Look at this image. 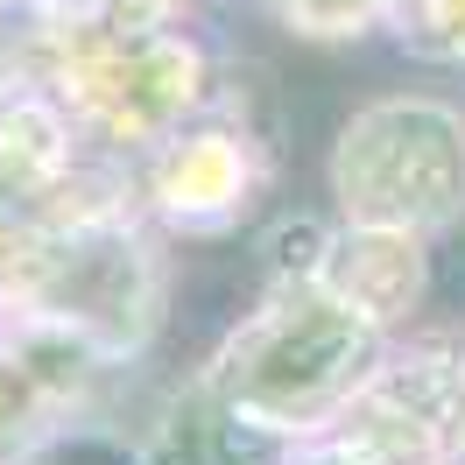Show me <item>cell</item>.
<instances>
[{
	"instance_id": "30bf717a",
	"label": "cell",
	"mask_w": 465,
	"mask_h": 465,
	"mask_svg": "<svg viewBox=\"0 0 465 465\" xmlns=\"http://www.w3.org/2000/svg\"><path fill=\"white\" fill-rule=\"evenodd\" d=\"M22 7H29V0H22Z\"/></svg>"
},
{
	"instance_id": "52a82bcc",
	"label": "cell",
	"mask_w": 465,
	"mask_h": 465,
	"mask_svg": "<svg viewBox=\"0 0 465 465\" xmlns=\"http://www.w3.org/2000/svg\"><path fill=\"white\" fill-rule=\"evenodd\" d=\"M254 15L311 50H352L381 29V0H254Z\"/></svg>"
},
{
	"instance_id": "8992f818",
	"label": "cell",
	"mask_w": 465,
	"mask_h": 465,
	"mask_svg": "<svg viewBox=\"0 0 465 465\" xmlns=\"http://www.w3.org/2000/svg\"><path fill=\"white\" fill-rule=\"evenodd\" d=\"M318 282L346 311H360L381 331H402L416 324L423 296H430V240L402 226H352V219H331V240H324V268Z\"/></svg>"
},
{
	"instance_id": "5b68a950",
	"label": "cell",
	"mask_w": 465,
	"mask_h": 465,
	"mask_svg": "<svg viewBox=\"0 0 465 465\" xmlns=\"http://www.w3.org/2000/svg\"><path fill=\"white\" fill-rule=\"evenodd\" d=\"M275 155L262 142H247L232 120L219 114H191L176 134L134 155V204L155 232L176 240H226L254 219Z\"/></svg>"
},
{
	"instance_id": "277c9868",
	"label": "cell",
	"mask_w": 465,
	"mask_h": 465,
	"mask_svg": "<svg viewBox=\"0 0 465 465\" xmlns=\"http://www.w3.org/2000/svg\"><path fill=\"white\" fill-rule=\"evenodd\" d=\"M29 71L64 99L78 134L106 155H148L176 134L191 114H204L212 92V50L191 43L183 29H106L78 35L29 57Z\"/></svg>"
},
{
	"instance_id": "3957f363",
	"label": "cell",
	"mask_w": 465,
	"mask_h": 465,
	"mask_svg": "<svg viewBox=\"0 0 465 465\" xmlns=\"http://www.w3.org/2000/svg\"><path fill=\"white\" fill-rule=\"evenodd\" d=\"M331 219L402 232L465 226V114L430 92H381L352 106L324 155Z\"/></svg>"
},
{
	"instance_id": "6da1fadb",
	"label": "cell",
	"mask_w": 465,
	"mask_h": 465,
	"mask_svg": "<svg viewBox=\"0 0 465 465\" xmlns=\"http://www.w3.org/2000/svg\"><path fill=\"white\" fill-rule=\"evenodd\" d=\"M0 318L43 324L99 360H142L170 318V262L142 204L50 212L0 254Z\"/></svg>"
},
{
	"instance_id": "ba28073f",
	"label": "cell",
	"mask_w": 465,
	"mask_h": 465,
	"mask_svg": "<svg viewBox=\"0 0 465 465\" xmlns=\"http://www.w3.org/2000/svg\"><path fill=\"white\" fill-rule=\"evenodd\" d=\"M324 240H331V219H318V212H275V219H262V232H254L262 290L268 282H318Z\"/></svg>"
},
{
	"instance_id": "7a4b0ae2",
	"label": "cell",
	"mask_w": 465,
	"mask_h": 465,
	"mask_svg": "<svg viewBox=\"0 0 465 465\" xmlns=\"http://www.w3.org/2000/svg\"><path fill=\"white\" fill-rule=\"evenodd\" d=\"M388 331L346 311L324 282H268L198 367V388L282 437L324 430L374 381Z\"/></svg>"
},
{
	"instance_id": "9c48e42d",
	"label": "cell",
	"mask_w": 465,
	"mask_h": 465,
	"mask_svg": "<svg viewBox=\"0 0 465 465\" xmlns=\"http://www.w3.org/2000/svg\"><path fill=\"white\" fill-rule=\"evenodd\" d=\"M381 22L416 57L465 64V0H381Z\"/></svg>"
}]
</instances>
